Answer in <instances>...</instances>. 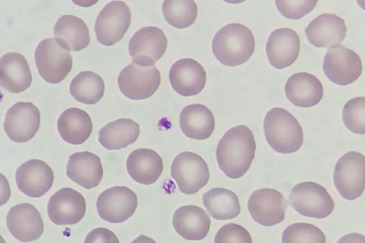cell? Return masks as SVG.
Instances as JSON below:
<instances>
[{"instance_id": "cell-1", "label": "cell", "mask_w": 365, "mask_h": 243, "mask_svg": "<svg viewBox=\"0 0 365 243\" xmlns=\"http://www.w3.org/2000/svg\"><path fill=\"white\" fill-rule=\"evenodd\" d=\"M256 149L254 136L248 126L231 128L217 145L216 156L219 168L229 178L241 177L250 168Z\"/></svg>"}, {"instance_id": "cell-2", "label": "cell", "mask_w": 365, "mask_h": 243, "mask_svg": "<svg viewBox=\"0 0 365 243\" xmlns=\"http://www.w3.org/2000/svg\"><path fill=\"white\" fill-rule=\"evenodd\" d=\"M255 49L251 30L245 25L232 23L220 29L212 41L213 52L221 64L234 67L249 59Z\"/></svg>"}, {"instance_id": "cell-3", "label": "cell", "mask_w": 365, "mask_h": 243, "mask_svg": "<svg viewBox=\"0 0 365 243\" xmlns=\"http://www.w3.org/2000/svg\"><path fill=\"white\" fill-rule=\"evenodd\" d=\"M263 129L267 141L276 152L291 154L303 142V133L297 119L286 109L275 107L264 118Z\"/></svg>"}, {"instance_id": "cell-4", "label": "cell", "mask_w": 365, "mask_h": 243, "mask_svg": "<svg viewBox=\"0 0 365 243\" xmlns=\"http://www.w3.org/2000/svg\"><path fill=\"white\" fill-rule=\"evenodd\" d=\"M288 202L299 214L317 219L328 217L334 208V201L327 190L311 181L295 185L291 191Z\"/></svg>"}, {"instance_id": "cell-5", "label": "cell", "mask_w": 365, "mask_h": 243, "mask_svg": "<svg viewBox=\"0 0 365 243\" xmlns=\"http://www.w3.org/2000/svg\"><path fill=\"white\" fill-rule=\"evenodd\" d=\"M36 66L41 77L47 82L57 84L71 70L73 59L69 51L62 48L55 38L41 41L35 52Z\"/></svg>"}, {"instance_id": "cell-6", "label": "cell", "mask_w": 365, "mask_h": 243, "mask_svg": "<svg viewBox=\"0 0 365 243\" xmlns=\"http://www.w3.org/2000/svg\"><path fill=\"white\" fill-rule=\"evenodd\" d=\"M333 181L344 198L353 200L360 196L365 185L364 155L356 151H350L341 156L334 168Z\"/></svg>"}, {"instance_id": "cell-7", "label": "cell", "mask_w": 365, "mask_h": 243, "mask_svg": "<svg viewBox=\"0 0 365 243\" xmlns=\"http://www.w3.org/2000/svg\"><path fill=\"white\" fill-rule=\"evenodd\" d=\"M170 173L180 191L189 195L204 187L210 178L204 160L198 154L189 151L182 152L175 156Z\"/></svg>"}, {"instance_id": "cell-8", "label": "cell", "mask_w": 365, "mask_h": 243, "mask_svg": "<svg viewBox=\"0 0 365 243\" xmlns=\"http://www.w3.org/2000/svg\"><path fill=\"white\" fill-rule=\"evenodd\" d=\"M323 69L326 76L332 82L346 86L360 77L362 63L355 51L338 44L328 48L324 58Z\"/></svg>"}, {"instance_id": "cell-9", "label": "cell", "mask_w": 365, "mask_h": 243, "mask_svg": "<svg viewBox=\"0 0 365 243\" xmlns=\"http://www.w3.org/2000/svg\"><path fill=\"white\" fill-rule=\"evenodd\" d=\"M131 14L124 2L113 0L100 11L95 23L97 40L106 46L112 45L120 41L130 25Z\"/></svg>"}, {"instance_id": "cell-10", "label": "cell", "mask_w": 365, "mask_h": 243, "mask_svg": "<svg viewBox=\"0 0 365 243\" xmlns=\"http://www.w3.org/2000/svg\"><path fill=\"white\" fill-rule=\"evenodd\" d=\"M160 83V73L155 66L143 67L133 62L122 70L118 77V86L122 93L135 100L151 97Z\"/></svg>"}, {"instance_id": "cell-11", "label": "cell", "mask_w": 365, "mask_h": 243, "mask_svg": "<svg viewBox=\"0 0 365 243\" xmlns=\"http://www.w3.org/2000/svg\"><path fill=\"white\" fill-rule=\"evenodd\" d=\"M167 39L164 32L154 26L143 27L137 31L128 43L132 62L139 66H154L164 53Z\"/></svg>"}, {"instance_id": "cell-12", "label": "cell", "mask_w": 365, "mask_h": 243, "mask_svg": "<svg viewBox=\"0 0 365 243\" xmlns=\"http://www.w3.org/2000/svg\"><path fill=\"white\" fill-rule=\"evenodd\" d=\"M137 197L125 186H114L103 191L98 197L96 208L100 217L111 223L124 222L137 207Z\"/></svg>"}, {"instance_id": "cell-13", "label": "cell", "mask_w": 365, "mask_h": 243, "mask_svg": "<svg viewBox=\"0 0 365 243\" xmlns=\"http://www.w3.org/2000/svg\"><path fill=\"white\" fill-rule=\"evenodd\" d=\"M40 123L38 108L32 103L19 102L7 110L3 128L10 139L16 142H25L34 137Z\"/></svg>"}, {"instance_id": "cell-14", "label": "cell", "mask_w": 365, "mask_h": 243, "mask_svg": "<svg viewBox=\"0 0 365 243\" xmlns=\"http://www.w3.org/2000/svg\"><path fill=\"white\" fill-rule=\"evenodd\" d=\"M287 202L278 191L262 188L254 191L248 201V210L258 224L270 226L281 223L285 218Z\"/></svg>"}, {"instance_id": "cell-15", "label": "cell", "mask_w": 365, "mask_h": 243, "mask_svg": "<svg viewBox=\"0 0 365 243\" xmlns=\"http://www.w3.org/2000/svg\"><path fill=\"white\" fill-rule=\"evenodd\" d=\"M86 209L85 200L76 190L63 188L50 198L47 213L52 222L57 225H72L84 217Z\"/></svg>"}, {"instance_id": "cell-16", "label": "cell", "mask_w": 365, "mask_h": 243, "mask_svg": "<svg viewBox=\"0 0 365 243\" xmlns=\"http://www.w3.org/2000/svg\"><path fill=\"white\" fill-rule=\"evenodd\" d=\"M6 225L13 236L24 243L37 240L44 231L40 214L33 205L26 203L17 204L10 209Z\"/></svg>"}, {"instance_id": "cell-17", "label": "cell", "mask_w": 365, "mask_h": 243, "mask_svg": "<svg viewBox=\"0 0 365 243\" xmlns=\"http://www.w3.org/2000/svg\"><path fill=\"white\" fill-rule=\"evenodd\" d=\"M15 179L21 192L29 197H39L51 189L54 175L51 168L44 161L32 159L19 166Z\"/></svg>"}, {"instance_id": "cell-18", "label": "cell", "mask_w": 365, "mask_h": 243, "mask_svg": "<svg viewBox=\"0 0 365 243\" xmlns=\"http://www.w3.org/2000/svg\"><path fill=\"white\" fill-rule=\"evenodd\" d=\"M173 89L183 96L199 94L204 87L206 74L202 66L195 60L185 58L175 62L169 72Z\"/></svg>"}, {"instance_id": "cell-19", "label": "cell", "mask_w": 365, "mask_h": 243, "mask_svg": "<svg viewBox=\"0 0 365 243\" xmlns=\"http://www.w3.org/2000/svg\"><path fill=\"white\" fill-rule=\"evenodd\" d=\"M300 52V38L293 30L289 28L275 29L268 39L266 52L272 66L282 69L292 64Z\"/></svg>"}, {"instance_id": "cell-20", "label": "cell", "mask_w": 365, "mask_h": 243, "mask_svg": "<svg viewBox=\"0 0 365 243\" xmlns=\"http://www.w3.org/2000/svg\"><path fill=\"white\" fill-rule=\"evenodd\" d=\"M347 28L343 19L334 14L324 13L313 19L305 32L310 44L317 48H330L345 38Z\"/></svg>"}, {"instance_id": "cell-21", "label": "cell", "mask_w": 365, "mask_h": 243, "mask_svg": "<svg viewBox=\"0 0 365 243\" xmlns=\"http://www.w3.org/2000/svg\"><path fill=\"white\" fill-rule=\"evenodd\" d=\"M285 91L287 98L293 104L301 107H310L321 101L324 90L322 83L315 75L300 72L288 78Z\"/></svg>"}, {"instance_id": "cell-22", "label": "cell", "mask_w": 365, "mask_h": 243, "mask_svg": "<svg viewBox=\"0 0 365 243\" xmlns=\"http://www.w3.org/2000/svg\"><path fill=\"white\" fill-rule=\"evenodd\" d=\"M66 168L68 177L86 189L98 186L103 175L100 158L89 151L76 152L71 155Z\"/></svg>"}, {"instance_id": "cell-23", "label": "cell", "mask_w": 365, "mask_h": 243, "mask_svg": "<svg viewBox=\"0 0 365 243\" xmlns=\"http://www.w3.org/2000/svg\"><path fill=\"white\" fill-rule=\"evenodd\" d=\"M32 76L25 57L20 53L10 52L0 61V86L10 92L18 93L31 85Z\"/></svg>"}, {"instance_id": "cell-24", "label": "cell", "mask_w": 365, "mask_h": 243, "mask_svg": "<svg viewBox=\"0 0 365 243\" xmlns=\"http://www.w3.org/2000/svg\"><path fill=\"white\" fill-rule=\"evenodd\" d=\"M176 231L187 240H201L207 235L211 225L208 213L201 208L186 205L178 208L173 216Z\"/></svg>"}, {"instance_id": "cell-25", "label": "cell", "mask_w": 365, "mask_h": 243, "mask_svg": "<svg viewBox=\"0 0 365 243\" xmlns=\"http://www.w3.org/2000/svg\"><path fill=\"white\" fill-rule=\"evenodd\" d=\"M126 168L134 181L148 185L154 183L160 176L163 170V162L156 151L147 148H139L129 155Z\"/></svg>"}, {"instance_id": "cell-26", "label": "cell", "mask_w": 365, "mask_h": 243, "mask_svg": "<svg viewBox=\"0 0 365 243\" xmlns=\"http://www.w3.org/2000/svg\"><path fill=\"white\" fill-rule=\"evenodd\" d=\"M180 125L187 137L204 140L211 135L215 128V118L205 105L194 104L185 106L180 115Z\"/></svg>"}, {"instance_id": "cell-27", "label": "cell", "mask_w": 365, "mask_h": 243, "mask_svg": "<svg viewBox=\"0 0 365 243\" xmlns=\"http://www.w3.org/2000/svg\"><path fill=\"white\" fill-rule=\"evenodd\" d=\"M55 39L68 51H79L90 42L89 29L81 18L71 15L60 17L54 26Z\"/></svg>"}, {"instance_id": "cell-28", "label": "cell", "mask_w": 365, "mask_h": 243, "mask_svg": "<svg viewBox=\"0 0 365 243\" xmlns=\"http://www.w3.org/2000/svg\"><path fill=\"white\" fill-rule=\"evenodd\" d=\"M58 131L66 142L74 145L86 141L92 130V123L89 115L84 110L71 107L64 111L57 123Z\"/></svg>"}, {"instance_id": "cell-29", "label": "cell", "mask_w": 365, "mask_h": 243, "mask_svg": "<svg viewBox=\"0 0 365 243\" xmlns=\"http://www.w3.org/2000/svg\"><path fill=\"white\" fill-rule=\"evenodd\" d=\"M140 135L139 124L130 119L109 122L98 132V141L108 150H119L134 142Z\"/></svg>"}, {"instance_id": "cell-30", "label": "cell", "mask_w": 365, "mask_h": 243, "mask_svg": "<svg viewBox=\"0 0 365 243\" xmlns=\"http://www.w3.org/2000/svg\"><path fill=\"white\" fill-rule=\"evenodd\" d=\"M203 205L211 215L217 220L235 218L240 212L237 196L232 191L222 188H214L202 196Z\"/></svg>"}, {"instance_id": "cell-31", "label": "cell", "mask_w": 365, "mask_h": 243, "mask_svg": "<svg viewBox=\"0 0 365 243\" xmlns=\"http://www.w3.org/2000/svg\"><path fill=\"white\" fill-rule=\"evenodd\" d=\"M105 84L103 79L91 71H83L76 75L71 82L70 92L76 101L93 104L103 97Z\"/></svg>"}, {"instance_id": "cell-32", "label": "cell", "mask_w": 365, "mask_h": 243, "mask_svg": "<svg viewBox=\"0 0 365 243\" xmlns=\"http://www.w3.org/2000/svg\"><path fill=\"white\" fill-rule=\"evenodd\" d=\"M162 11L166 21L178 29L188 27L197 17V6L192 0H165Z\"/></svg>"}, {"instance_id": "cell-33", "label": "cell", "mask_w": 365, "mask_h": 243, "mask_svg": "<svg viewBox=\"0 0 365 243\" xmlns=\"http://www.w3.org/2000/svg\"><path fill=\"white\" fill-rule=\"evenodd\" d=\"M282 243H326L323 232L314 225L296 223L283 231Z\"/></svg>"}, {"instance_id": "cell-34", "label": "cell", "mask_w": 365, "mask_h": 243, "mask_svg": "<svg viewBox=\"0 0 365 243\" xmlns=\"http://www.w3.org/2000/svg\"><path fill=\"white\" fill-rule=\"evenodd\" d=\"M365 98L357 97L345 104L342 118L345 126L351 132L358 134L365 133Z\"/></svg>"}, {"instance_id": "cell-35", "label": "cell", "mask_w": 365, "mask_h": 243, "mask_svg": "<svg viewBox=\"0 0 365 243\" xmlns=\"http://www.w3.org/2000/svg\"><path fill=\"white\" fill-rule=\"evenodd\" d=\"M317 2L315 0H276L275 4L283 16L291 19H298L311 12Z\"/></svg>"}, {"instance_id": "cell-36", "label": "cell", "mask_w": 365, "mask_h": 243, "mask_svg": "<svg viewBox=\"0 0 365 243\" xmlns=\"http://www.w3.org/2000/svg\"><path fill=\"white\" fill-rule=\"evenodd\" d=\"M214 243H252V239L244 227L234 223H229L218 230Z\"/></svg>"}, {"instance_id": "cell-37", "label": "cell", "mask_w": 365, "mask_h": 243, "mask_svg": "<svg viewBox=\"0 0 365 243\" xmlns=\"http://www.w3.org/2000/svg\"><path fill=\"white\" fill-rule=\"evenodd\" d=\"M83 243H120L115 234L105 227L91 230L87 235Z\"/></svg>"}, {"instance_id": "cell-38", "label": "cell", "mask_w": 365, "mask_h": 243, "mask_svg": "<svg viewBox=\"0 0 365 243\" xmlns=\"http://www.w3.org/2000/svg\"><path fill=\"white\" fill-rule=\"evenodd\" d=\"M337 243H365V237L358 233H351L341 237Z\"/></svg>"}, {"instance_id": "cell-39", "label": "cell", "mask_w": 365, "mask_h": 243, "mask_svg": "<svg viewBox=\"0 0 365 243\" xmlns=\"http://www.w3.org/2000/svg\"><path fill=\"white\" fill-rule=\"evenodd\" d=\"M131 243H156L152 238L144 235H141L135 239Z\"/></svg>"}]
</instances>
